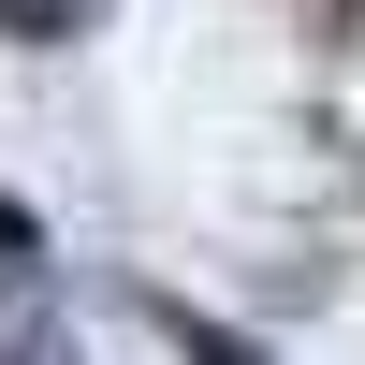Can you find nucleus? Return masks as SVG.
Instances as JSON below:
<instances>
[{"mask_svg": "<svg viewBox=\"0 0 365 365\" xmlns=\"http://www.w3.org/2000/svg\"><path fill=\"white\" fill-rule=\"evenodd\" d=\"M175 336H190V365H263L249 336H220V322H190V307H175Z\"/></svg>", "mask_w": 365, "mask_h": 365, "instance_id": "1", "label": "nucleus"}, {"mask_svg": "<svg viewBox=\"0 0 365 365\" xmlns=\"http://www.w3.org/2000/svg\"><path fill=\"white\" fill-rule=\"evenodd\" d=\"M58 15H73V0H0V29H58Z\"/></svg>", "mask_w": 365, "mask_h": 365, "instance_id": "2", "label": "nucleus"}]
</instances>
